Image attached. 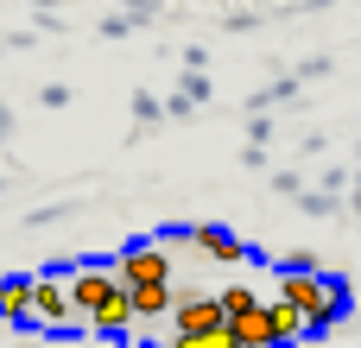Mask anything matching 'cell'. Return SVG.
I'll use <instances>...</instances> for the list:
<instances>
[{
    "label": "cell",
    "instance_id": "cell-1",
    "mask_svg": "<svg viewBox=\"0 0 361 348\" xmlns=\"http://www.w3.org/2000/svg\"><path fill=\"white\" fill-rule=\"evenodd\" d=\"M279 304H292V311L311 323V336H324V330H336L343 311H349V279H343V273H317V279L279 273Z\"/></svg>",
    "mask_w": 361,
    "mask_h": 348
},
{
    "label": "cell",
    "instance_id": "cell-2",
    "mask_svg": "<svg viewBox=\"0 0 361 348\" xmlns=\"http://www.w3.org/2000/svg\"><path fill=\"white\" fill-rule=\"evenodd\" d=\"M114 285H127V292H140V285H171V254H165L159 241H133V247H121V260H114Z\"/></svg>",
    "mask_w": 361,
    "mask_h": 348
},
{
    "label": "cell",
    "instance_id": "cell-3",
    "mask_svg": "<svg viewBox=\"0 0 361 348\" xmlns=\"http://www.w3.org/2000/svg\"><path fill=\"white\" fill-rule=\"evenodd\" d=\"M216 330H228L216 292H178L171 285V336H216Z\"/></svg>",
    "mask_w": 361,
    "mask_h": 348
},
{
    "label": "cell",
    "instance_id": "cell-4",
    "mask_svg": "<svg viewBox=\"0 0 361 348\" xmlns=\"http://www.w3.org/2000/svg\"><path fill=\"white\" fill-rule=\"evenodd\" d=\"M32 323H44L57 342H70V330H76V311H70V285L63 279H32Z\"/></svg>",
    "mask_w": 361,
    "mask_h": 348
},
{
    "label": "cell",
    "instance_id": "cell-5",
    "mask_svg": "<svg viewBox=\"0 0 361 348\" xmlns=\"http://www.w3.org/2000/svg\"><path fill=\"white\" fill-rule=\"evenodd\" d=\"M114 292V273L108 266H95V260H82L76 273H70V311H76V323H89L95 317V304Z\"/></svg>",
    "mask_w": 361,
    "mask_h": 348
},
{
    "label": "cell",
    "instance_id": "cell-6",
    "mask_svg": "<svg viewBox=\"0 0 361 348\" xmlns=\"http://www.w3.org/2000/svg\"><path fill=\"white\" fill-rule=\"evenodd\" d=\"M89 330H95V336H108V342H121V336L133 330V304H127V285H114V292H108V298L95 304Z\"/></svg>",
    "mask_w": 361,
    "mask_h": 348
},
{
    "label": "cell",
    "instance_id": "cell-7",
    "mask_svg": "<svg viewBox=\"0 0 361 348\" xmlns=\"http://www.w3.org/2000/svg\"><path fill=\"white\" fill-rule=\"evenodd\" d=\"M0 323H32V279L25 273L0 279Z\"/></svg>",
    "mask_w": 361,
    "mask_h": 348
},
{
    "label": "cell",
    "instance_id": "cell-8",
    "mask_svg": "<svg viewBox=\"0 0 361 348\" xmlns=\"http://www.w3.org/2000/svg\"><path fill=\"white\" fill-rule=\"evenodd\" d=\"M267 317H273V342H279V348L311 342V323H305V317H298L292 304H279V298H273V304H267Z\"/></svg>",
    "mask_w": 361,
    "mask_h": 348
},
{
    "label": "cell",
    "instance_id": "cell-9",
    "mask_svg": "<svg viewBox=\"0 0 361 348\" xmlns=\"http://www.w3.org/2000/svg\"><path fill=\"white\" fill-rule=\"evenodd\" d=\"M127 304H133V323L140 317H171V285H140V292H127Z\"/></svg>",
    "mask_w": 361,
    "mask_h": 348
},
{
    "label": "cell",
    "instance_id": "cell-10",
    "mask_svg": "<svg viewBox=\"0 0 361 348\" xmlns=\"http://www.w3.org/2000/svg\"><path fill=\"white\" fill-rule=\"evenodd\" d=\"M216 304H222V317H228V323H235V317H247V311H260L254 285H222V292H216Z\"/></svg>",
    "mask_w": 361,
    "mask_h": 348
},
{
    "label": "cell",
    "instance_id": "cell-11",
    "mask_svg": "<svg viewBox=\"0 0 361 348\" xmlns=\"http://www.w3.org/2000/svg\"><path fill=\"white\" fill-rule=\"evenodd\" d=\"M159 120H165V101H159L152 89H133V127L146 133V127H159ZM140 133H133V139H140Z\"/></svg>",
    "mask_w": 361,
    "mask_h": 348
},
{
    "label": "cell",
    "instance_id": "cell-12",
    "mask_svg": "<svg viewBox=\"0 0 361 348\" xmlns=\"http://www.w3.org/2000/svg\"><path fill=\"white\" fill-rule=\"evenodd\" d=\"M279 273H305V279H317L324 266H317V254H311V247H298V254H286V260H279Z\"/></svg>",
    "mask_w": 361,
    "mask_h": 348
},
{
    "label": "cell",
    "instance_id": "cell-13",
    "mask_svg": "<svg viewBox=\"0 0 361 348\" xmlns=\"http://www.w3.org/2000/svg\"><path fill=\"white\" fill-rule=\"evenodd\" d=\"M165 348H235V336L228 330H216V336H171Z\"/></svg>",
    "mask_w": 361,
    "mask_h": 348
},
{
    "label": "cell",
    "instance_id": "cell-14",
    "mask_svg": "<svg viewBox=\"0 0 361 348\" xmlns=\"http://www.w3.org/2000/svg\"><path fill=\"white\" fill-rule=\"evenodd\" d=\"M298 203H305L311 216H336V209H343V197H324V190H311V197L298 190Z\"/></svg>",
    "mask_w": 361,
    "mask_h": 348
},
{
    "label": "cell",
    "instance_id": "cell-15",
    "mask_svg": "<svg viewBox=\"0 0 361 348\" xmlns=\"http://www.w3.org/2000/svg\"><path fill=\"white\" fill-rule=\"evenodd\" d=\"M178 95H184V101H190V108H197V101H209V82H203V76H197V70H184V89H178Z\"/></svg>",
    "mask_w": 361,
    "mask_h": 348
},
{
    "label": "cell",
    "instance_id": "cell-16",
    "mask_svg": "<svg viewBox=\"0 0 361 348\" xmlns=\"http://www.w3.org/2000/svg\"><path fill=\"white\" fill-rule=\"evenodd\" d=\"M254 25H260V13H247V6H235V13H228V32H254Z\"/></svg>",
    "mask_w": 361,
    "mask_h": 348
},
{
    "label": "cell",
    "instance_id": "cell-17",
    "mask_svg": "<svg viewBox=\"0 0 361 348\" xmlns=\"http://www.w3.org/2000/svg\"><path fill=\"white\" fill-rule=\"evenodd\" d=\"M38 101H44V108H70V89H63V82H44V95H38Z\"/></svg>",
    "mask_w": 361,
    "mask_h": 348
},
{
    "label": "cell",
    "instance_id": "cell-18",
    "mask_svg": "<svg viewBox=\"0 0 361 348\" xmlns=\"http://www.w3.org/2000/svg\"><path fill=\"white\" fill-rule=\"evenodd\" d=\"M267 139H273V120H267V114H254V139H247V146H260V152H267Z\"/></svg>",
    "mask_w": 361,
    "mask_h": 348
},
{
    "label": "cell",
    "instance_id": "cell-19",
    "mask_svg": "<svg viewBox=\"0 0 361 348\" xmlns=\"http://www.w3.org/2000/svg\"><path fill=\"white\" fill-rule=\"evenodd\" d=\"M343 184H349V171H343V165H330V171H324V197H336Z\"/></svg>",
    "mask_w": 361,
    "mask_h": 348
},
{
    "label": "cell",
    "instance_id": "cell-20",
    "mask_svg": "<svg viewBox=\"0 0 361 348\" xmlns=\"http://www.w3.org/2000/svg\"><path fill=\"white\" fill-rule=\"evenodd\" d=\"M349 190H355V197H349V209L361 216V171H355V184H349Z\"/></svg>",
    "mask_w": 361,
    "mask_h": 348
},
{
    "label": "cell",
    "instance_id": "cell-21",
    "mask_svg": "<svg viewBox=\"0 0 361 348\" xmlns=\"http://www.w3.org/2000/svg\"><path fill=\"white\" fill-rule=\"evenodd\" d=\"M0 190H6V184H0Z\"/></svg>",
    "mask_w": 361,
    "mask_h": 348
}]
</instances>
